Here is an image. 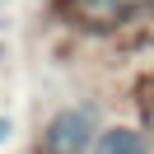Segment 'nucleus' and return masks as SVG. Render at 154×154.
<instances>
[{
	"label": "nucleus",
	"instance_id": "obj_4",
	"mask_svg": "<svg viewBox=\"0 0 154 154\" xmlns=\"http://www.w3.org/2000/svg\"><path fill=\"white\" fill-rule=\"evenodd\" d=\"M145 126L154 135V84H145Z\"/></svg>",
	"mask_w": 154,
	"mask_h": 154
},
{
	"label": "nucleus",
	"instance_id": "obj_1",
	"mask_svg": "<svg viewBox=\"0 0 154 154\" xmlns=\"http://www.w3.org/2000/svg\"><path fill=\"white\" fill-rule=\"evenodd\" d=\"M89 145H94V112H84V107L51 117L47 135H42V154H84Z\"/></svg>",
	"mask_w": 154,
	"mask_h": 154
},
{
	"label": "nucleus",
	"instance_id": "obj_3",
	"mask_svg": "<svg viewBox=\"0 0 154 154\" xmlns=\"http://www.w3.org/2000/svg\"><path fill=\"white\" fill-rule=\"evenodd\" d=\"M98 154H145V135L117 126V131H107L103 140H98Z\"/></svg>",
	"mask_w": 154,
	"mask_h": 154
},
{
	"label": "nucleus",
	"instance_id": "obj_5",
	"mask_svg": "<svg viewBox=\"0 0 154 154\" xmlns=\"http://www.w3.org/2000/svg\"><path fill=\"white\" fill-rule=\"evenodd\" d=\"M5 131H10V122H0V135H5Z\"/></svg>",
	"mask_w": 154,
	"mask_h": 154
},
{
	"label": "nucleus",
	"instance_id": "obj_2",
	"mask_svg": "<svg viewBox=\"0 0 154 154\" xmlns=\"http://www.w3.org/2000/svg\"><path fill=\"white\" fill-rule=\"evenodd\" d=\"M145 5L149 0H70V14L79 23H89V28H117Z\"/></svg>",
	"mask_w": 154,
	"mask_h": 154
}]
</instances>
